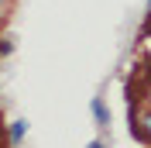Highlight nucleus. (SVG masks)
I'll return each instance as SVG.
<instances>
[{
	"mask_svg": "<svg viewBox=\"0 0 151 148\" xmlns=\"http://www.w3.org/2000/svg\"><path fill=\"white\" fill-rule=\"evenodd\" d=\"M89 114H93V120L100 128H110V110H106L103 96H93V100H89Z\"/></svg>",
	"mask_w": 151,
	"mask_h": 148,
	"instance_id": "f257e3e1",
	"label": "nucleus"
},
{
	"mask_svg": "<svg viewBox=\"0 0 151 148\" xmlns=\"http://www.w3.org/2000/svg\"><path fill=\"white\" fill-rule=\"evenodd\" d=\"M24 134H28V120H24V117H17V120H10V131H7V141H10V145L17 148L21 141H24Z\"/></svg>",
	"mask_w": 151,
	"mask_h": 148,
	"instance_id": "f03ea898",
	"label": "nucleus"
},
{
	"mask_svg": "<svg viewBox=\"0 0 151 148\" xmlns=\"http://www.w3.org/2000/svg\"><path fill=\"white\" fill-rule=\"evenodd\" d=\"M141 128H144V134H148V141H151V114H148V117L141 120Z\"/></svg>",
	"mask_w": 151,
	"mask_h": 148,
	"instance_id": "7ed1b4c3",
	"label": "nucleus"
},
{
	"mask_svg": "<svg viewBox=\"0 0 151 148\" xmlns=\"http://www.w3.org/2000/svg\"><path fill=\"white\" fill-rule=\"evenodd\" d=\"M86 148H106V145H103V141H89Z\"/></svg>",
	"mask_w": 151,
	"mask_h": 148,
	"instance_id": "20e7f679",
	"label": "nucleus"
},
{
	"mask_svg": "<svg viewBox=\"0 0 151 148\" xmlns=\"http://www.w3.org/2000/svg\"><path fill=\"white\" fill-rule=\"evenodd\" d=\"M0 10H4V0H0Z\"/></svg>",
	"mask_w": 151,
	"mask_h": 148,
	"instance_id": "39448f33",
	"label": "nucleus"
},
{
	"mask_svg": "<svg viewBox=\"0 0 151 148\" xmlns=\"http://www.w3.org/2000/svg\"><path fill=\"white\" fill-rule=\"evenodd\" d=\"M148 10H151V0H148Z\"/></svg>",
	"mask_w": 151,
	"mask_h": 148,
	"instance_id": "423d86ee",
	"label": "nucleus"
}]
</instances>
